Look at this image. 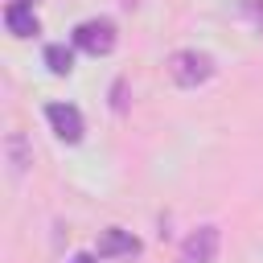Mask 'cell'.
<instances>
[{
    "instance_id": "obj_7",
    "label": "cell",
    "mask_w": 263,
    "mask_h": 263,
    "mask_svg": "<svg viewBox=\"0 0 263 263\" xmlns=\"http://www.w3.org/2000/svg\"><path fill=\"white\" fill-rule=\"evenodd\" d=\"M4 156H8V173H12V177H25V173H29L33 148H29L25 132H8V136H4Z\"/></svg>"
},
{
    "instance_id": "obj_8",
    "label": "cell",
    "mask_w": 263,
    "mask_h": 263,
    "mask_svg": "<svg viewBox=\"0 0 263 263\" xmlns=\"http://www.w3.org/2000/svg\"><path fill=\"white\" fill-rule=\"evenodd\" d=\"M41 58H45V70H49L53 78H66V74L74 70V49H70V45H62V41H49Z\"/></svg>"
},
{
    "instance_id": "obj_4",
    "label": "cell",
    "mask_w": 263,
    "mask_h": 263,
    "mask_svg": "<svg viewBox=\"0 0 263 263\" xmlns=\"http://www.w3.org/2000/svg\"><path fill=\"white\" fill-rule=\"evenodd\" d=\"M45 123H49V132H53L62 144H82V136H86L82 111H78L74 103H49V107H45Z\"/></svg>"
},
{
    "instance_id": "obj_1",
    "label": "cell",
    "mask_w": 263,
    "mask_h": 263,
    "mask_svg": "<svg viewBox=\"0 0 263 263\" xmlns=\"http://www.w3.org/2000/svg\"><path fill=\"white\" fill-rule=\"evenodd\" d=\"M214 58L205 53V49H177L173 58H168V78L181 86V90H197L201 82H210L214 78Z\"/></svg>"
},
{
    "instance_id": "obj_3",
    "label": "cell",
    "mask_w": 263,
    "mask_h": 263,
    "mask_svg": "<svg viewBox=\"0 0 263 263\" xmlns=\"http://www.w3.org/2000/svg\"><path fill=\"white\" fill-rule=\"evenodd\" d=\"M218 247H222V230L205 222V226H197V230L181 242V251H177L173 263H214V259H218Z\"/></svg>"
},
{
    "instance_id": "obj_2",
    "label": "cell",
    "mask_w": 263,
    "mask_h": 263,
    "mask_svg": "<svg viewBox=\"0 0 263 263\" xmlns=\"http://www.w3.org/2000/svg\"><path fill=\"white\" fill-rule=\"evenodd\" d=\"M115 41H119V33H115V21H107V16H90V21L74 25V49H82L90 58H107L115 49Z\"/></svg>"
},
{
    "instance_id": "obj_10",
    "label": "cell",
    "mask_w": 263,
    "mask_h": 263,
    "mask_svg": "<svg viewBox=\"0 0 263 263\" xmlns=\"http://www.w3.org/2000/svg\"><path fill=\"white\" fill-rule=\"evenodd\" d=\"M111 107H115V111H123V107H127V103H123V78H115V82H111Z\"/></svg>"
},
{
    "instance_id": "obj_5",
    "label": "cell",
    "mask_w": 263,
    "mask_h": 263,
    "mask_svg": "<svg viewBox=\"0 0 263 263\" xmlns=\"http://www.w3.org/2000/svg\"><path fill=\"white\" fill-rule=\"evenodd\" d=\"M144 247H140V238L132 234V230H123V226H107L103 234H99V242H95V255L99 259H136Z\"/></svg>"
},
{
    "instance_id": "obj_6",
    "label": "cell",
    "mask_w": 263,
    "mask_h": 263,
    "mask_svg": "<svg viewBox=\"0 0 263 263\" xmlns=\"http://www.w3.org/2000/svg\"><path fill=\"white\" fill-rule=\"evenodd\" d=\"M4 29H8L16 41H25V37H37V33H41V21H37L33 4H8V8H4Z\"/></svg>"
},
{
    "instance_id": "obj_12",
    "label": "cell",
    "mask_w": 263,
    "mask_h": 263,
    "mask_svg": "<svg viewBox=\"0 0 263 263\" xmlns=\"http://www.w3.org/2000/svg\"><path fill=\"white\" fill-rule=\"evenodd\" d=\"M8 4H33V0H8Z\"/></svg>"
},
{
    "instance_id": "obj_9",
    "label": "cell",
    "mask_w": 263,
    "mask_h": 263,
    "mask_svg": "<svg viewBox=\"0 0 263 263\" xmlns=\"http://www.w3.org/2000/svg\"><path fill=\"white\" fill-rule=\"evenodd\" d=\"M234 12H238V16H247L255 29H263V4H259V0H238V4H234Z\"/></svg>"
},
{
    "instance_id": "obj_11",
    "label": "cell",
    "mask_w": 263,
    "mask_h": 263,
    "mask_svg": "<svg viewBox=\"0 0 263 263\" xmlns=\"http://www.w3.org/2000/svg\"><path fill=\"white\" fill-rule=\"evenodd\" d=\"M70 263H99V255H90V251H82V255H74Z\"/></svg>"
}]
</instances>
